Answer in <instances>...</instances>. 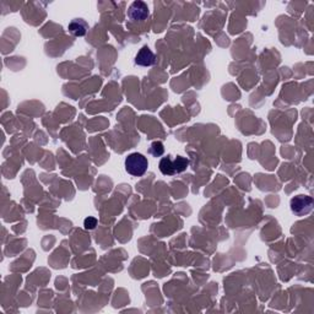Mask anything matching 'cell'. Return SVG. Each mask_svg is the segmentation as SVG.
Here are the masks:
<instances>
[{
	"label": "cell",
	"mask_w": 314,
	"mask_h": 314,
	"mask_svg": "<svg viewBox=\"0 0 314 314\" xmlns=\"http://www.w3.org/2000/svg\"><path fill=\"white\" fill-rule=\"evenodd\" d=\"M149 161L145 156L139 152L130 153L125 159V169L134 177H141L148 171Z\"/></svg>",
	"instance_id": "obj_1"
},
{
	"label": "cell",
	"mask_w": 314,
	"mask_h": 314,
	"mask_svg": "<svg viewBox=\"0 0 314 314\" xmlns=\"http://www.w3.org/2000/svg\"><path fill=\"white\" fill-rule=\"evenodd\" d=\"M291 210L295 215H308L313 210V198L308 195H297L291 199Z\"/></svg>",
	"instance_id": "obj_2"
},
{
	"label": "cell",
	"mask_w": 314,
	"mask_h": 314,
	"mask_svg": "<svg viewBox=\"0 0 314 314\" xmlns=\"http://www.w3.org/2000/svg\"><path fill=\"white\" fill-rule=\"evenodd\" d=\"M149 16V6L144 1H134L128 9V17L134 22H141Z\"/></svg>",
	"instance_id": "obj_3"
},
{
	"label": "cell",
	"mask_w": 314,
	"mask_h": 314,
	"mask_svg": "<svg viewBox=\"0 0 314 314\" xmlns=\"http://www.w3.org/2000/svg\"><path fill=\"white\" fill-rule=\"evenodd\" d=\"M155 54L151 52L148 46H144V47L139 50L135 57V64L140 65V66H151V65L155 64Z\"/></svg>",
	"instance_id": "obj_4"
},
{
	"label": "cell",
	"mask_w": 314,
	"mask_h": 314,
	"mask_svg": "<svg viewBox=\"0 0 314 314\" xmlns=\"http://www.w3.org/2000/svg\"><path fill=\"white\" fill-rule=\"evenodd\" d=\"M68 30L71 34H74V36L83 37L85 36L86 32H87L88 24L85 20H83V18H74V20L70 21Z\"/></svg>",
	"instance_id": "obj_5"
},
{
	"label": "cell",
	"mask_w": 314,
	"mask_h": 314,
	"mask_svg": "<svg viewBox=\"0 0 314 314\" xmlns=\"http://www.w3.org/2000/svg\"><path fill=\"white\" fill-rule=\"evenodd\" d=\"M160 171H161L162 174H165V176H174V174H176L173 167V161L171 160V157H162L161 161H160Z\"/></svg>",
	"instance_id": "obj_6"
},
{
	"label": "cell",
	"mask_w": 314,
	"mask_h": 314,
	"mask_svg": "<svg viewBox=\"0 0 314 314\" xmlns=\"http://www.w3.org/2000/svg\"><path fill=\"white\" fill-rule=\"evenodd\" d=\"M189 166V160L185 159V157H182V156H177V159L173 161V167L174 172L176 173H182Z\"/></svg>",
	"instance_id": "obj_7"
},
{
	"label": "cell",
	"mask_w": 314,
	"mask_h": 314,
	"mask_svg": "<svg viewBox=\"0 0 314 314\" xmlns=\"http://www.w3.org/2000/svg\"><path fill=\"white\" fill-rule=\"evenodd\" d=\"M149 152L152 156H155V157H160V156L164 155L165 152L164 144H162L161 141H153V143L151 144V148L150 150H149Z\"/></svg>",
	"instance_id": "obj_8"
},
{
	"label": "cell",
	"mask_w": 314,
	"mask_h": 314,
	"mask_svg": "<svg viewBox=\"0 0 314 314\" xmlns=\"http://www.w3.org/2000/svg\"><path fill=\"white\" fill-rule=\"evenodd\" d=\"M83 226L87 230H94L97 226V220L95 217H87L83 221Z\"/></svg>",
	"instance_id": "obj_9"
}]
</instances>
